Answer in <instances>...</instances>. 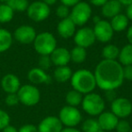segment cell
I'll list each match as a JSON object with an SVG mask.
<instances>
[{"label": "cell", "instance_id": "cell-1", "mask_svg": "<svg viewBox=\"0 0 132 132\" xmlns=\"http://www.w3.org/2000/svg\"><path fill=\"white\" fill-rule=\"evenodd\" d=\"M96 85L101 90H116L123 84V66L118 61L101 60L94 71Z\"/></svg>", "mask_w": 132, "mask_h": 132}, {"label": "cell", "instance_id": "cell-2", "mask_svg": "<svg viewBox=\"0 0 132 132\" xmlns=\"http://www.w3.org/2000/svg\"><path fill=\"white\" fill-rule=\"evenodd\" d=\"M70 81L72 90H77L82 95L93 92L97 87L94 73L87 69H79L74 72Z\"/></svg>", "mask_w": 132, "mask_h": 132}, {"label": "cell", "instance_id": "cell-3", "mask_svg": "<svg viewBox=\"0 0 132 132\" xmlns=\"http://www.w3.org/2000/svg\"><path fill=\"white\" fill-rule=\"evenodd\" d=\"M33 44L39 55H50L57 47V41L52 33L42 32L37 34Z\"/></svg>", "mask_w": 132, "mask_h": 132}, {"label": "cell", "instance_id": "cell-4", "mask_svg": "<svg viewBox=\"0 0 132 132\" xmlns=\"http://www.w3.org/2000/svg\"><path fill=\"white\" fill-rule=\"evenodd\" d=\"M81 105L82 107V110L88 115L96 117L104 111L105 101L100 94L90 92L83 96Z\"/></svg>", "mask_w": 132, "mask_h": 132}, {"label": "cell", "instance_id": "cell-5", "mask_svg": "<svg viewBox=\"0 0 132 132\" xmlns=\"http://www.w3.org/2000/svg\"><path fill=\"white\" fill-rule=\"evenodd\" d=\"M92 15V6L89 3L81 1L77 5L72 6L71 9L70 18L75 24L76 26H83L88 23Z\"/></svg>", "mask_w": 132, "mask_h": 132}, {"label": "cell", "instance_id": "cell-6", "mask_svg": "<svg viewBox=\"0 0 132 132\" xmlns=\"http://www.w3.org/2000/svg\"><path fill=\"white\" fill-rule=\"evenodd\" d=\"M17 96L20 103L24 106L32 107L39 103L41 99V92L35 85L24 84L20 87L17 92Z\"/></svg>", "mask_w": 132, "mask_h": 132}, {"label": "cell", "instance_id": "cell-7", "mask_svg": "<svg viewBox=\"0 0 132 132\" xmlns=\"http://www.w3.org/2000/svg\"><path fill=\"white\" fill-rule=\"evenodd\" d=\"M59 119L62 122V126L65 127H74L80 124L81 122V113L77 107L66 106L62 107L59 112L58 116Z\"/></svg>", "mask_w": 132, "mask_h": 132}, {"label": "cell", "instance_id": "cell-8", "mask_svg": "<svg viewBox=\"0 0 132 132\" xmlns=\"http://www.w3.org/2000/svg\"><path fill=\"white\" fill-rule=\"evenodd\" d=\"M27 16L35 23H40L46 20L51 14V8L43 1L35 0L29 4L27 10Z\"/></svg>", "mask_w": 132, "mask_h": 132}, {"label": "cell", "instance_id": "cell-9", "mask_svg": "<svg viewBox=\"0 0 132 132\" xmlns=\"http://www.w3.org/2000/svg\"><path fill=\"white\" fill-rule=\"evenodd\" d=\"M73 41L77 46L85 49L92 46L96 42L92 28L88 26H81L80 29L76 30L75 35H73Z\"/></svg>", "mask_w": 132, "mask_h": 132}, {"label": "cell", "instance_id": "cell-10", "mask_svg": "<svg viewBox=\"0 0 132 132\" xmlns=\"http://www.w3.org/2000/svg\"><path fill=\"white\" fill-rule=\"evenodd\" d=\"M92 30H93L96 41L104 44V43H109L113 38L114 31L110 26V21L108 20L101 19V21L94 24Z\"/></svg>", "mask_w": 132, "mask_h": 132}, {"label": "cell", "instance_id": "cell-11", "mask_svg": "<svg viewBox=\"0 0 132 132\" xmlns=\"http://www.w3.org/2000/svg\"><path fill=\"white\" fill-rule=\"evenodd\" d=\"M110 111L119 119H126L132 113V102L124 97L115 99L110 104Z\"/></svg>", "mask_w": 132, "mask_h": 132}, {"label": "cell", "instance_id": "cell-12", "mask_svg": "<svg viewBox=\"0 0 132 132\" xmlns=\"http://www.w3.org/2000/svg\"><path fill=\"white\" fill-rule=\"evenodd\" d=\"M36 35V31L33 26L23 24L15 30L13 37L21 44H31L34 43Z\"/></svg>", "mask_w": 132, "mask_h": 132}, {"label": "cell", "instance_id": "cell-13", "mask_svg": "<svg viewBox=\"0 0 132 132\" xmlns=\"http://www.w3.org/2000/svg\"><path fill=\"white\" fill-rule=\"evenodd\" d=\"M37 128L39 132H61L63 126L58 117L47 116L41 120Z\"/></svg>", "mask_w": 132, "mask_h": 132}, {"label": "cell", "instance_id": "cell-14", "mask_svg": "<svg viewBox=\"0 0 132 132\" xmlns=\"http://www.w3.org/2000/svg\"><path fill=\"white\" fill-rule=\"evenodd\" d=\"M119 119V118L116 117L111 111H103L98 116L97 120L99 122L101 130L109 132L115 129Z\"/></svg>", "mask_w": 132, "mask_h": 132}, {"label": "cell", "instance_id": "cell-15", "mask_svg": "<svg viewBox=\"0 0 132 132\" xmlns=\"http://www.w3.org/2000/svg\"><path fill=\"white\" fill-rule=\"evenodd\" d=\"M21 85V81L16 75L13 73L6 74L1 80V87L6 93H17Z\"/></svg>", "mask_w": 132, "mask_h": 132}, {"label": "cell", "instance_id": "cell-16", "mask_svg": "<svg viewBox=\"0 0 132 132\" xmlns=\"http://www.w3.org/2000/svg\"><path fill=\"white\" fill-rule=\"evenodd\" d=\"M52 62L56 67L68 65L71 62L70 51L65 47H56L55 50L50 54Z\"/></svg>", "mask_w": 132, "mask_h": 132}, {"label": "cell", "instance_id": "cell-17", "mask_svg": "<svg viewBox=\"0 0 132 132\" xmlns=\"http://www.w3.org/2000/svg\"><path fill=\"white\" fill-rule=\"evenodd\" d=\"M57 33L62 38L68 39L71 37H73L76 32V26L72 20L68 17V18L62 19L57 24Z\"/></svg>", "mask_w": 132, "mask_h": 132}, {"label": "cell", "instance_id": "cell-18", "mask_svg": "<svg viewBox=\"0 0 132 132\" xmlns=\"http://www.w3.org/2000/svg\"><path fill=\"white\" fill-rule=\"evenodd\" d=\"M27 78L31 84L38 85V84H48L51 82L52 79L50 75L45 72L42 70L39 67L33 68L28 72Z\"/></svg>", "mask_w": 132, "mask_h": 132}, {"label": "cell", "instance_id": "cell-19", "mask_svg": "<svg viewBox=\"0 0 132 132\" xmlns=\"http://www.w3.org/2000/svg\"><path fill=\"white\" fill-rule=\"evenodd\" d=\"M122 5L118 0H108L101 6V14L105 18L111 19L115 15L121 13Z\"/></svg>", "mask_w": 132, "mask_h": 132}, {"label": "cell", "instance_id": "cell-20", "mask_svg": "<svg viewBox=\"0 0 132 132\" xmlns=\"http://www.w3.org/2000/svg\"><path fill=\"white\" fill-rule=\"evenodd\" d=\"M128 22H129V20L127 17V15L122 13L115 15L110 21V26H111L113 31L117 32V33H120V32H123L126 29H128Z\"/></svg>", "mask_w": 132, "mask_h": 132}, {"label": "cell", "instance_id": "cell-21", "mask_svg": "<svg viewBox=\"0 0 132 132\" xmlns=\"http://www.w3.org/2000/svg\"><path fill=\"white\" fill-rule=\"evenodd\" d=\"M72 71L68 65L58 66L53 72V78L57 82H66L71 80L72 76Z\"/></svg>", "mask_w": 132, "mask_h": 132}, {"label": "cell", "instance_id": "cell-22", "mask_svg": "<svg viewBox=\"0 0 132 132\" xmlns=\"http://www.w3.org/2000/svg\"><path fill=\"white\" fill-rule=\"evenodd\" d=\"M13 35L8 30L0 28V53H5L10 49L13 44Z\"/></svg>", "mask_w": 132, "mask_h": 132}, {"label": "cell", "instance_id": "cell-23", "mask_svg": "<svg viewBox=\"0 0 132 132\" xmlns=\"http://www.w3.org/2000/svg\"><path fill=\"white\" fill-rule=\"evenodd\" d=\"M118 62L122 66L132 65V44H128L121 48Z\"/></svg>", "mask_w": 132, "mask_h": 132}, {"label": "cell", "instance_id": "cell-24", "mask_svg": "<svg viewBox=\"0 0 132 132\" xmlns=\"http://www.w3.org/2000/svg\"><path fill=\"white\" fill-rule=\"evenodd\" d=\"M119 51H120V49L117 45L112 44H108L101 50V56H102L103 60L118 61Z\"/></svg>", "mask_w": 132, "mask_h": 132}, {"label": "cell", "instance_id": "cell-25", "mask_svg": "<svg viewBox=\"0 0 132 132\" xmlns=\"http://www.w3.org/2000/svg\"><path fill=\"white\" fill-rule=\"evenodd\" d=\"M71 61L74 63H82L87 58V51L85 48L75 45L70 51Z\"/></svg>", "mask_w": 132, "mask_h": 132}, {"label": "cell", "instance_id": "cell-26", "mask_svg": "<svg viewBox=\"0 0 132 132\" xmlns=\"http://www.w3.org/2000/svg\"><path fill=\"white\" fill-rule=\"evenodd\" d=\"M83 99V95L75 90H69L65 96V102L68 106L78 107L81 104Z\"/></svg>", "mask_w": 132, "mask_h": 132}, {"label": "cell", "instance_id": "cell-27", "mask_svg": "<svg viewBox=\"0 0 132 132\" xmlns=\"http://www.w3.org/2000/svg\"><path fill=\"white\" fill-rule=\"evenodd\" d=\"M15 12L7 4H0V23L6 24L14 18Z\"/></svg>", "mask_w": 132, "mask_h": 132}, {"label": "cell", "instance_id": "cell-28", "mask_svg": "<svg viewBox=\"0 0 132 132\" xmlns=\"http://www.w3.org/2000/svg\"><path fill=\"white\" fill-rule=\"evenodd\" d=\"M81 129H82L81 132H99L101 130V128L97 119L89 118L82 122Z\"/></svg>", "mask_w": 132, "mask_h": 132}, {"label": "cell", "instance_id": "cell-29", "mask_svg": "<svg viewBox=\"0 0 132 132\" xmlns=\"http://www.w3.org/2000/svg\"><path fill=\"white\" fill-rule=\"evenodd\" d=\"M7 5L14 10V12H24L26 11L29 6L28 0H10Z\"/></svg>", "mask_w": 132, "mask_h": 132}, {"label": "cell", "instance_id": "cell-30", "mask_svg": "<svg viewBox=\"0 0 132 132\" xmlns=\"http://www.w3.org/2000/svg\"><path fill=\"white\" fill-rule=\"evenodd\" d=\"M53 65L50 55H40L38 59V67L44 71H47Z\"/></svg>", "mask_w": 132, "mask_h": 132}, {"label": "cell", "instance_id": "cell-31", "mask_svg": "<svg viewBox=\"0 0 132 132\" xmlns=\"http://www.w3.org/2000/svg\"><path fill=\"white\" fill-rule=\"evenodd\" d=\"M70 13H71L70 7L64 6V5H62V4L59 5L56 7V9H55V15H56V16L59 17L61 20H62V19L68 18V17L70 16Z\"/></svg>", "mask_w": 132, "mask_h": 132}, {"label": "cell", "instance_id": "cell-32", "mask_svg": "<svg viewBox=\"0 0 132 132\" xmlns=\"http://www.w3.org/2000/svg\"><path fill=\"white\" fill-rule=\"evenodd\" d=\"M10 125V116L6 111L0 109V131Z\"/></svg>", "mask_w": 132, "mask_h": 132}, {"label": "cell", "instance_id": "cell-33", "mask_svg": "<svg viewBox=\"0 0 132 132\" xmlns=\"http://www.w3.org/2000/svg\"><path fill=\"white\" fill-rule=\"evenodd\" d=\"M131 129V126H130L129 122L128 120H126L125 119H119L117 126H116L115 130L117 132H129V130Z\"/></svg>", "mask_w": 132, "mask_h": 132}, {"label": "cell", "instance_id": "cell-34", "mask_svg": "<svg viewBox=\"0 0 132 132\" xmlns=\"http://www.w3.org/2000/svg\"><path fill=\"white\" fill-rule=\"evenodd\" d=\"M5 103L9 107L16 106L20 103L17 93H8L5 98Z\"/></svg>", "mask_w": 132, "mask_h": 132}, {"label": "cell", "instance_id": "cell-35", "mask_svg": "<svg viewBox=\"0 0 132 132\" xmlns=\"http://www.w3.org/2000/svg\"><path fill=\"white\" fill-rule=\"evenodd\" d=\"M123 77L124 81H132V65L123 66Z\"/></svg>", "mask_w": 132, "mask_h": 132}, {"label": "cell", "instance_id": "cell-36", "mask_svg": "<svg viewBox=\"0 0 132 132\" xmlns=\"http://www.w3.org/2000/svg\"><path fill=\"white\" fill-rule=\"evenodd\" d=\"M18 132H39L36 126L33 124H26L23 125L18 129Z\"/></svg>", "mask_w": 132, "mask_h": 132}, {"label": "cell", "instance_id": "cell-37", "mask_svg": "<svg viewBox=\"0 0 132 132\" xmlns=\"http://www.w3.org/2000/svg\"><path fill=\"white\" fill-rule=\"evenodd\" d=\"M105 98H106L107 101L112 102V101L115 99H117L118 97H117V95H116L115 90H107V92H105Z\"/></svg>", "mask_w": 132, "mask_h": 132}, {"label": "cell", "instance_id": "cell-38", "mask_svg": "<svg viewBox=\"0 0 132 132\" xmlns=\"http://www.w3.org/2000/svg\"><path fill=\"white\" fill-rule=\"evenodd\" d=\"M60 1H61V4L68 6V7H72L75 5H77L79 2H81V0H60Z\"/></svg>", "mask_w": 132, "mask_h": 132}, {"label": "cell", "instance_id": "cell-39", "mask_svg": "<svg viewBox=\"0 0 132 132\" xmlns=\"http://www.w3.org/2000/svg\"><path fill=\"white\" fill-rule=\"evenodd\" d=\"M107 1H108V0H89V4L92 5V6H94L101 7Z\"/></svg>", "mask_w": 132, "mask_h": 132}, {"label": "cell", "instance_id": "cell-40", "mask_svg": "<svg viewBox=\"0 0 132 132\" xmlns=\"http://www.w3.org/2000/svg\"><path fill=\"white\" fill-rule=\"evenodd\" d=\"M127 40H128V44H132V26H130L127 29Z\"/></svg>", "mask_w": 132, "mask_h": 132}, {"label": "cell", "instance_id": "cell-41", "mask_svg": "<svg viewBox=\"0 0 132 132\" xmlns=\"http://www.w3.org/2000/svg\"><path fill=\"white\" fill-rule=\"evenodd\" d=\"M61 132H81L80 129L74 128V127H65L62 129Z\"/></svg>", "mask_w": 132, "mask_h": 132}, {"label": "cell", "instance_id": "cell-42", "mask_svg": "<svg viewBox=\"0 0 132 132\" xmlns=\"http://www.w3.org/2000/svg\"><path fill=\"white\" fill-rule=\"evenodd\" d=\"M125 15H127V17L128 18L129 21H132V4L129 5V6H127L126 9V14Z\"/></svg>", "mask_w": 132, "mask_h": 132}, {"label": "cell", "instance_id": "cell-43", "mask_svg": "<svg viewBox=\"0 0 132 132\" xmlns=\"http://www.w3.org/2000/svg\"><path fill=\"white\" fill-rule=\"evenodd\" d=\"M1 132H18V129H17L15 127L11 126V125H8V126L6 127L4 129L1 130Z\"/></svg>", "mask_w": 132, "mask_h": 132}, {"label": "cell", "instance_id": "cell-44", "mask_svg": "<svg viewBox=\"0 0 132 132\" xmlns=\"http://www.w3.org/2000/svg\"><path fill=\"white\" fill-rule=\"evenodd\" d=\"M118 1L122 5V6H129V5L132 4V0H118Z\"/></svg>", "mask_w": 132, "mask_h": 132}, {"label": "cell", "instance_id": "cell-45", "mask_svg": "<svg viewBox=\"0 0 132 132\" xmlns=\"http://www.w3.org/2000/svg\"><path fill=\"white\" fill-rule=\"evenodd\" d=\"M42 1L44 3H45L47 6H53L54 4H56V2L58 0H42Z\"/></svg>", "mask_w": 132, "mask_h": 132}, {"label": "cell", "instance_id": "cell-46", "mask_svg": "<svg viewBox=\"0 0 132 132\" xmlns=\"http://www.w3.org/2000/svg\"><path fill=\"white\" fill-rule=\"evenodd\" d=\"M101 19L100 18L99 16H94L93 17V22H94V24H96V23H98L99 21H101Z\"/></svg>", "mask_w": 132, "mask_h": 132}, {"label": "cell", "instance_id": "cell-47", "mask_svg": "<svg viewBox=\"0 0 132 132\" xmlns=\"http://www.w3.org/2000/svg\"><path fill=\"white\" fill-rule=\"evenodd\" d=\"M10 0H0V4H7Z\"/></svg>", "mask_w": 132, "mask_h": 132}, {"label": "cell", "instance_id": "cell-48", "mask_svg": "<svg viewBox=\"0 0 132 132\" xmlns=\"http://www.w3.org/2000/svg\"><path fill=\"white\" fill-rule=\"evenodd\" d=\"M99 132H106V131H103V130H100Z\"/></svg>", "mask_w": 132, "mask_h": 132}, {"label": "cell", "instance_id": "cell-49", "mask_svg": "<svg viewBox=\"0 0 132 132\" xmlns=\"http://www.w3.org/2000/svg\"><path fill=\"white\" fill-rule=\"evenodd\" d=\"M129 132H132V128H131V129L129 130Z\"/></svg>", "mask_w": 132, "mask_h": 132}, {"label": "cell", "instance_id": "cell-50", "mask_svg": "<svg viewBox=\"0 0 132 132\" xmlns=\"http://www.w3.org/2000/svg\"><path fill=\"white\" fill-rule=\"evenodd\" d=\"M28 1H35V0H28Z\"/></svg>", "mask_w": 132, "mask_h": 132}]
</instances>
